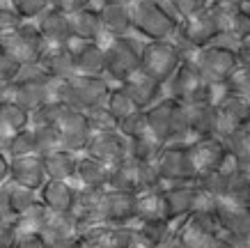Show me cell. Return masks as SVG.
Here are the masks:
<instances>
[{
    "instance_id": "obj_1",
    "label": "cell",
    "mask_w": 250,
    "mask_h": 248,
    "mask_svg": "<svg viewBox=\"0 0 250 248\" xmlns=\"http://www.w3.org/2000/svg\"><path fill=\"white\" fill-rule=\"evenodd\" d=\"M131 14H133V28L154 39L166 37L177 28L174 16L167 14L161 2H133Z\"/></svg>"
},
{
    "instance_id": "obj_2",
    "label": "cell",
    "mask_w": 250,
    "mask_h": 248,
    "mask_svg": "<svg viewBox=\"0 0 250 248\" xmlns=\"http://www.w3.org/2000/svg\"><path fill=\"white\" fill-rule=\"evenodd\" d=\"M46 165L42 154H30V157H16L9 158V180H14L21 186H28L32 191H39L46 181Z\"/></svg>"
},
{
    "instance_id": "obj_3",
    "label": "cell",
    "mask_w": 250,
    "mask_h": 248,
    "mask_svg": "<svg viewBox=\"0 0 250 248\" xmlns=\"http://www.w3.org/2000/svg\"><path fill=\"white\" fill-rule=\"evenodd\" d=\"M35 23H37V28L46 44H67L69 39L74 37V32H71V16L62 14V12H58L53 7L46 9Z\"/></svg>"
},
{
    "instance_id": "obj_4",
    "label": "cell",
    "mask_w": 250,
    "mask_h": 248,
    "mask_svg": "<svg viewBox=\"0 0 250 248\" xmlns=\"http://www.w3.org/2000/svg\"><path fill=\"white\" fill-rule=\"evenodd\" d=\"M37 200V191H32L28 186H21V184H16L14 180H7L2 184V204H0V209L5 211L7 216L16 218L21 216L25 209H30Z\"/></svg>"
},
{
    "instance_id": "obj_5",
    "label": "cell",
    "mask_w": 250,
    "mask_h": 248,
    "mask_svg": "<svg viewBox=\"0 0 250 248\" xmlns=\"http://www.w3.org/2000/svg\"><path fill=\"white\" fill-rule=\"evenodd\" d=\"M39 203L53 214H69V209H71V191L62 180H48L42 186V200Z\"/></svg>"
},
{
    "instance_id": "obj_6",
    "label": "cell",
    "mask_w": 250,
    "mask_h": 248,
    "mask_svg": "<svg viewBox=\"0 0 250 248\" xmlns=\"http://www.w3.org/2000/svg\"><path fill=\"white\" fill-rule=\"evenodd\" d=\"M99 12H101V21H104V30H106V32H113V35H124L129 28H133V14H131V5H129V2L104 5Z\"/></svg>"
},
{
    "instance_id": "obj_7",
    "label": "cell",
    "mask_w": 250,
    "mask_h": 248,
    "mask_svg": "<svg viewBox=\"0 0 250 248\" xmlns=\"http://www.w3.org/2000/svg\"><path fill=\"white\" fill-rule=\"evenodd\" d=\"M71 32L74 37H81L85 42L97 39L99 32H104V21H101V12L99 9H83L78 14L71 16Z\"/></svg>"
},
{
    "instance_id": "obj_8",
    "label": "cell",
    "mask_w": 250,
    "mask_h": 248,
    "mask_svg": "<svg viewBox=\"0 0 250 248\" xmlns=\"http://www.w3.org/2000/svg\"><path fill=\"white\" fill-rule=\"evenodd\" d=\"M12 7L23 21H37L51 7V2L48 0H12Z\"/></svg>"
},
{
    "instance_id": "obj_9",
    "label": "cell",
    "mask_w": 250,
    "mask_h": 248,
    "mask_svg": "<svg viewBox=\"0 0 250 248\" xmlns=\"http://www.w3.org/2000/svg\"><path fill=\"white\" fill-rule=\"evenodd\" d=\"M21 71V62L0 48V83H14Z\"/></svg>"
},
{
    "instance_id": "obj_10",
    "label": "cell",
    "mask_w": 250,
    "mask_h": 248,
    "mask_svg": "<svg viewBox=\"0 0 250 248\" xmlns=\"http://www.w3.org/2000/svg\"><path fill=\"white\" fill-rule=\"evenodd\" d=\"M51 7L62 12V14H67V16H74V14H78V12H83V9H90L92 0H53Z\"/></svg>"
},
{
    "instance_id": "obj_11",
    "label": "cell",
    "mask_w": 250,
    "mask_h": 248,
    "mask_svg": "<svg viewBox=\"0 0 250 248\" xmlns=\"http://www.w3.org/2000/svg\"><path fill=\"white\" fill-rule=\"evenodd\" d=\"M21 16L16 14L14 9H0V37L2 35H9L14 32L19 25H21Z\"/></svg>"
},
{
    "instance_id": "obj_12",
    "label": "cell",
    "mask_w": 250,
    "mask_h": 248,
    "mask_svg": "<svg viewBox=\"0 0 250 248\" xmlns=\"http://www.w3.org/2000/svg\"><path fill=\"white\" fill-rule=\"evenodd\" d=\"M14 248H48V244L39 232H19Z\"/></svg>"
},
{
    "instance_id": "obj_13",
    "label": "cell",
    "mask_w": 250,
    "mask_h": 248,
    "mask_svg": "<svg viewBox=\"0 0 250 248\" xmlns=\"http://www.w3.org/2000/svg\"><path fill=\"white\" fill-rule=\"evenodd\" d=\"M9 180V157L0 150V186Z\"/></svg>"
},
{
    "instance_id": "obj_14",
    "label": "cell",
    "mask_w": 250,
    "mask_h": 248,
    "mask_svg": "<svg viewBox=\"0 0 250 248\" xmlns=\"http://www.w3.org/2000/svg\"><path fill=\"white\" fill-rule=\"evenodd\" d=\"M104 5H117V2H129V0H101Z\"/></svg>"
},
{
    "instance_id": "obj_15",
    "label": "cell",
    "mask_w": 250,
    "mask_h": 248,
    "mask_svg": "<svg viewBox=\"0 0 250 248\" xmlns=\"http://www.w3.org/2000/svg\"><path fill=\"white\" fill-rule=\"evenodd\" d=\"M0 204H2V186H0Z\"/></svg>"
}]
</instances>
